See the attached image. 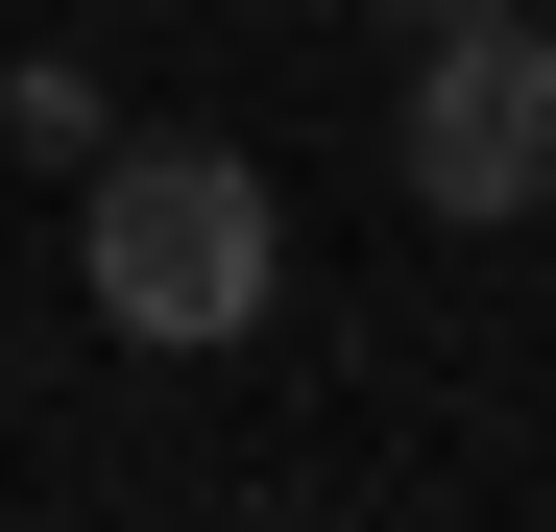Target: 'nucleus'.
Masks as SVG:
<instances>
[{
    "mask_svg": "<svg viewBox=\"0 0 556 532\" xmlns=\"http://www.w3.org/2000/svg\"><path fill=\"white\" fill-rule=\"evenodd\" d=\"M412 25H435V0H412Z\"/></svg>",
    "mask_w": 556,
    "mask_h": 532,
    "instance_id": "nucleus-3",
    "label": "nucleus"
},
{
    "mask_svg": "<svg viewBox=\"0 0 556 532\" xmlns=\"http://www.w3.org/2000/svg\"><path fill=\"white\" fill-rule=\"evenodd\" d=\"M73 266H98L122 339H242L266 266H291V218H266L242 145H98V218H73Z\"/></svg>",
    "mask_w": 556,
    "mask_h": 532,
    "instance_id": "nucleus-1",
    "label": "nucleus"
},
{
    "mask_svg": "<svg viewBox=\"0 0 556 532\" xmlns=\"http://www.w3.org/2000/svg\"><path fill=\"white\" fill-rule=\"evenodd\" d=\"M412 194L435 218H532L556 194V25L532 0H435V49H412Z\"/></svg>",
    "mask_w": 556,
    "mask_h": 532,
    "instance_id": "nucleus-2",
    "label": "nucleus"
}]
</instances>
